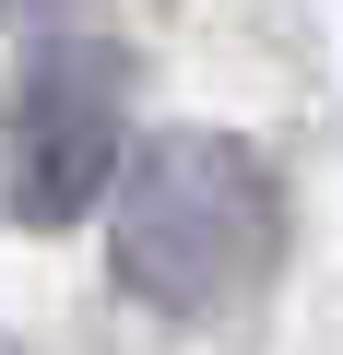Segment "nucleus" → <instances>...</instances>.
Here are the masks:
<instances>
[{"instance_id": "nucleus-1", "label": "nucleus", "mask_w": 343, "mask_h": 355, "mask_svg": "<svg viewBox=\"0 0 343 355\" xmlns=\"http://www.w3.org/2000/svg\"><path fill=\"white\" fill-rule=\"evenodd\" d=\"M284 249V190L237 130H166L130 154L118 214H107V272L166 308V320H213L237 308Z\"/></svg>"}, {"instance_id": "nucleus-2", "label": "nucleus", "mask_w": 343, "mask_h": 355, "mask_svg": "<svg viewBox=\"0 0 343 355\" xmlns=\"http://www.w3.org/2000/svg\"><path fill=\"white\" fill-rule=\"evenodd\" d=\"M130 142V60L95 36H48L12 71V214L24 225H83Z\"/></svg>"}]
</instances>
